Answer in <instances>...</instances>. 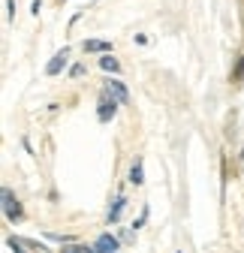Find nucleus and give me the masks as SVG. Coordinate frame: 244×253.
<instances>
[{"label": "nucleus", "instance_id": "nucleus-10", "mask_svg": "<svg viewBox=\"0 0 244 253\" xmlns=\"http://www.w3.org/2000/svg\"><path fill=\"white\" fill-rule=\"evenodd\" d=\"M229 82H232V84H244V54H235V63H232Z\"/></svg>", "mask_w": 244, "mask_h": 253}, {"label": "nucleus", "instance_id": "nucleus-6", "mask_svg": "<svg viewBox=\"0 0 244 253\" xmlns=\"http://www.w3.org/2000/svg\"><path fill=\"white\" fill-rule=\"evenodd\" d=\"M118 244H121V238L118 235H112V232H103L100 238H97V253H118Z\"/></svg>", "mask_w": 244, "mask_h": 253}, {"label": "nucleus", "instance_id": "nucleus-19", "mask_svg": "<svg viewBox=\"0 0 244 253\" xmlns=\"http://www.w3.org/2000/svg\"><path fill=\"white\" fill-rule=\"evenodd\" d=\"M136 42H139V45H148V42H151V37H148V34H136Z\"/></svg>", "mask_w": 244, "mask_h": 253}, {"label": "nucleus", "instance_id": "nucleus-5", "mask_svg": "<svg viewBox=\"0 0 244 253\" xmlns=\"http://www.w3.org/2000/svg\"><path fill=\"white\" fill-rule=\"evenodd\" d=\"M124 208H127V196H124V190H118V196H115V202H112V208H109L106 220H109V223H118L121 214H124Z\"/></svg>", "mask_w": 244, "mask_h": 253}, {"label": "nucleus", "instance_id": "nucleus-9", "mask_svg": "<svg viewBox=\"0 0 244 253\" xmlns=\"http://www.w3.org/2000/svg\"><path fill=\"white\" fill-rule=\"evenodd\" d=\"M130 184L133 187H142L145 184V163H142V157H136V160L130 163Z\"/></svg>", "mask_w": 244, "mask_h": 253}, {"label": "nucleus", "instance_id": "nucleus-1", "mask_svg": "<svg viewBox=\"0 0 244 253\" xmlns=\"http://www.w3.org/2000/svg\"><path fill=\"white\" fill-rule=\"evenodd\" d=\"M0 205H3V217L9 220V223H21V220H24V208H21V202L15 199L12 187H3V190H0Z\"/></svg>", "mask_w": 244, "mask_h": 253}, {"label": "nucleus", "instance_id": "nucleus-8", "mask_svg": "<svg viewBox=\"0 0 244 253\" xmlns=\"http://www.w3.org/2000/svg\"><path fill=\"white\" fill-rule=\"evenodd\" d=\"M97 67H100V70H103L106 76H118V73H121V63H118V57H115L112 51L100 57V63H97Z\"/></svg>", "mask_w": 244, "mask_h": 253}, {"label": "nucleus", "instance_id": "nucleus-2", "mask_svg": "<svg viewBox=\"0 0 244 253\" xmlns=\"http://www.w3.org/2000/svg\"><path fill=\"white\" fill-rule=\"evenodd\" d=\"M103 90L109 93L112 100H118L121 106H127V103H130V90H127V84L121 82V79H112V76H106V82H103Z\"/></svg>", "mask_w": 244, "mask_h": 253}, {"label": "nucleus", "instance_id": "nucleus-17", "mask_svg": "<svg viewBox=\"0 0 244 253\" xmlns=\"http://www.w3.org/2000/svg\"><path fill=\"white\" fill-rule=\"evenodd\" d=\"M121 241H124V244H130L133 241V229H121V235H118Z\"/></svg>", "mask_w": 244, "mask_h": 253}, {"label": "nucleus", "instance_id": "nucleus-13", "mask_svg": "<svg viewBox=\"0 0 244 253\" xmlns=\"http://www.w3.org/2000/svg\"><path fill=\"white\" fill-rule=\"evenodd\" d=\"M81 76H87V63H73V67H70V79H81Z\"/></svg>", "mask_w": 244, "mask_h": 253}, {"label": "nucleus", "instance_id": "nucleus-16", "mask_svg": "<svg viewBox=\"0 0 244 253\" xmlns=\"http://www.w3.org/2000/svg\"><path fill=\"white\" fill-rule=\"evenodd\" d=\"M15 21V0H6V24Z\"/></svg>", "mask_w": 244, "mask_h": 253}, {"label": "nucleus", "instance_id": "nucleus-18", "mask_svg": "<svg viewBox=\"0 0 244 253\" xmlns=\"http://www.w3.org/2000/svg\"><path fill=\"white\" fill-rule=\"evenodd\" d=\"M40 9H42V0H34L30 3V15H40Z\"/></svg>", "mask_w": 244, "mask_h": 253}, {"label": "nucleus", "instance_id": "nucleus-12", "mask_svg": "<svg viewBox=\"0 0 244 253\" xmlns=\"http://www.w3.org/2000/svg\"><path fill=\"white\" fill-rule=\"evenodd\" d=\"M24 244H27V250H30V253H51L42 241H34V238H24Z\"/></svg>", "mask_w": 244, "mask_h": 253}, {"label": "nucleus", "instance_id": "nucleus-11", "mask_svg": "<svg viewBox=\"0 0 244 253\" xmlns=\"http://www.w3.org/2000/svg\"><path fill=\"white\" fill-rule=\"evenodd\" d=\"M6 244H9V250H12V253H30L21 235H9V238H6Z\"/></svg>", "mask_w": 244, "mask_h": 253}, {"label": "nucleus", "instance_id": "nucleus-21", "mask_svg": "<svg viewBox=\"0 0 244 253\" xmlns=\"http://www.w3.org/2000/svg\"><path fill=\"white\" fill-rule=\"evenodd\" d=\"M178 253H184V250H178Z\"/></svg>", "mask_w": 244, "mask_h": 253}, {"label": "nucleus", "instance_id": "nucleus-15", "mask_svg": "<svg viewBox=\"0 0 244 253\" xmlns=\"http://www.w3.org/2000/svg\"><path fill=\"white\" fill-rule=\"evenodd\" d=\"M48 238L51 241H60V244H73L76 241V235H60V232H48Z\"/></svg>", "mask_w": 244, "mask_h": 253}, {"label": "nucleus", "instance_id": "nucleus-4", "mask_svg": "<svg viewBox=\"0 0 244 253\" xmlns=\"http://www.w3.org/2000/svg\"><path fill=\"white\" fill-rule=\"evenodd\" d=\"M67 63H70V45H64V48H60V51L45 63V76H60V73L67 70Z\"/></svg>", "mask_w": 244, "mask_h": 253}, {"label": "nucleus", "instance_id": "nucleus-3", "mask_svg": "<svg viewBox=\"0 0 244 253\" xmlns=\"http://www.w3.org/2000/svg\"><path fill=\"white\" fill-rule=\"evenodd\" d=\"M118 106H121L118 100H112L106 90H100V103H97V121H100V124H109V121L118 115Z\"/></svg>", "mask_w": 244, "mask_h": 253}, {"label": "nucleus", "instance_id": "nucleus-14", "mask_svg": "<svg viewBox=\"0 0 244 253\" xmlns=\"http://www.w3.org/2000/svg\"><path fill=\"white\" fill-rule=\"evenodd\" d=\"M145 223H148V205H145V208H142V214H139V217L133 220V232H139V229H142Z\"/></svg>", "mask_w": 244, "mask_h": 253}, {"label": "nucleus", "instance_id": "nucleus-20", "mask_svg": "<svg viewBox=\"0 0 244 253\" xmlns=\"http://www.w3.org/2000/svg\"><path fill=\"white\" fill-rule=\"evenodd\" d=\"M81 15H84V12H76V15H73V18H70V30H73V27H76V24H79V21H81Z\"/></svg>", "mask_w": 244, "mask_h": 253}, {"label": "nucleus", "instance_id": "nucleus-7", "mask_svg": "<svg viewBox=\"0 0 244 253\" xmlns=\"http://www.w3.org/2000/svg\"><path fill=\"white\" fill-rule=\"evenodd\" d=\"M84 51L87 54H109L112 51V40H84Z\"/></svg>", "mask_w": 244, "mask_h": 253}]
</instances>
